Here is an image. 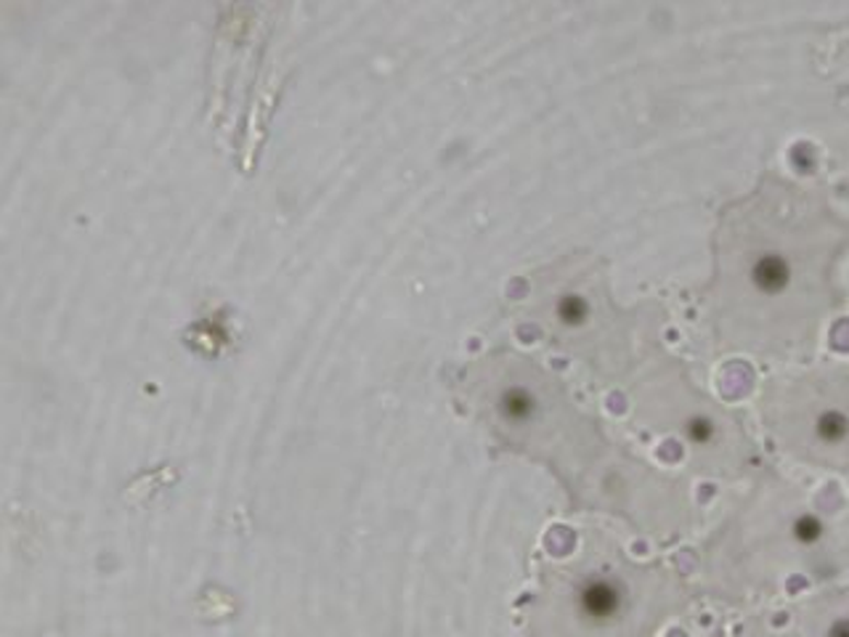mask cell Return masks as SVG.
I'll use <instances>...</instances> for the list:
<instances>
[{"label": "cell", "mask_w": 849, "mask_h": 637, "mask_svg": "<svg viewBox=\"0 0 849 637\" xmlns=\"http://www.w3.org/2000/svg\"><path fill=\"white\" fill-rule=\"evenodd\" d=\"M841 242V224L817 194L781 181L762 186L722 226V317L744 325L815 319L831 298Z\"/></svg>", "instance_id": "1"}, {"label": "cell", "mask_w": 849, "mask_h": 637, "mask_svg": "<svg viewBox=\"0 0 849 637\" xmlns=\"http://www.w3.org/2000/svg\"><path fill=\"white\" fill-rule=\"evenodd\" d=\"M826 637H849V614L834 616V619L826 624Z\"/></svg>", "instance_id": "2"}]
</instances>
